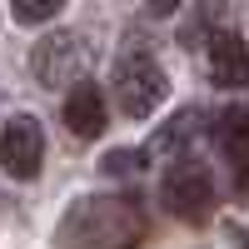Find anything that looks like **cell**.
Segmentation results:
<instances>
[{
    "label": "cell",
    "instance_id": "obj_1",
    "mask_svg": "<svg viewBox=\"0 0 249 249\" xmlns=\"http://www.w3.org/2000/svg\"><path fill=\"white\" fill-rule=\"evenodd\" d=\"M144 204L130 195H90L60 214L55 244L60 249H140L144 244Z\"/></svg>",
    "mask_w": 249,
    "mask_h": 249
},
{
    "label": "cell",
    "instance_id": "obj_2",
    "mask_svg": "<svg viewBox=\"0 0 249 249\" xmlns=\"http://www.w3.org/2000/svg\"><path fill=\"white\" fill-rule=\"evenodd\" d=\"M164 95H170V80H164L160 60L150 50H140V45L124 50L120 65H115V100H120V110L135 115V120H144Z\"/></svg>",
    "mask_w": 249,
    "mask_h": 249
},
{
    "label": "cell",
    "instance_id": "obj_3",
    "mask_svg": "<svg viewBox=\"0 0 249 249\" xmlns=\"http://www.w3.org/2000/svg\"><path fill=\"white\" fill-rule=\"evenodd\" d=\"M160 204L184 224H204L214 214V179L199 160H179L160 179Z\"/></svg>",
    "mask_w": 249,
    "mask_h": 249
},
{
    "label": "cell",
    "instance_id": "obj_4",
    "mask_svg": "<svg viewBox=\"0 0 249 249\" xmlns=\"http://www.w3.org/2000/svg\"><path fill=\"white\" fill-rule=\"evenodd\" d=\"M30 65H35V75L45 80V85H75V80L85 75V65H90V45L80 35H50V40L35 45Z\"/></svg>",
    "mask_w": 249,
    "mask_h": 249
},
{
    "label": "cell",
    "instance_id": "obj_5",
    "mask_svg": "<svg viewBox=\"0 0 249 249\" xmlns=\"http://www.w3.org/2000/svg\"><path fill=\"white\" fill-rule=\"evenodd\" d=\"M40 160H45V135H40V124L15 115L0 124V164H5V175L15 179H35L40 175Z\"/></svg>",
    "mask_w": 249,
    "mask_h": 249
},
{
    "label": "cell",
    "instance_id": "obj_6",
    "mask_svg": "<svg viewBox=\"0 0 249 249\" xmlns=\"http://www.w3.org/2000/svg\"><path fill=\"white\" fill-rule=\"evenodd\" d=\"M204 50H210V80L224 90H244L249 85V45L234 35V30H214L204 40Z\"/></svg>",
    "mask_w": 249,
    "mask_h": 249
},
{
    "label": "cell",
    "instance_id": "obj_7",
    "mask_svg": "<svg viewBox=\"0 0 249 249\" xmlns=\"http://www.w3.org/2000/svg\"><path fill=\"white\" fill-rule=\"evenodd\" d=\"M105 120H110L105 95L80 80V85L70 90V100H65V130H70L75 140H100V135H105Z\"/></svg>",
    "mask_w": 249,
    "mask_h": 249
},
{
    "label": "cell",
    "instance_id": "obj_8",
    "mask_svg": "<svg viewBox=\"0 0 249 249\" xmlns=\"http://www.w3.org/2000/svg\"><path fill=\"white\" fill-rule=\"evenodd\" d=\"M219 150L230 155L234 164V184H239V195H249V110H230V115H219Z\"/></svg>",
    "mask_w": 249,
    "mask_h": 249
},
{
    "label": "cell",
    "instance_id": "obj_9",
    "mask_svg": "<svg viewBox=\"0 0 249 249\" xmlns=\"http://www.w3.org/2000/svg\"><path fill=\"white\" fill-rule=\"evenodd\" d=\"M214 25H219V5H214V0H210V5H204V10H199V15L190 20V25L179 30V40H184V45L195 50V45H204V40L214 35Z\"/></svg>",
    "mask_w": 249,
    "mask_h": 249
},
{
    "label": "cell",
    "instance_id": "obj_10",
    "mask_svg": "<svg viewBox=\"0 0 249 249\" xmlns=\"http://www.w3.org/2000/svg\"><path fill=\"white\" fill-rule=\"evenodd\" d=\"M65 10V0H15V20L20 25H40V20H55Z\"/></svg>",
    "mask_w": 249,
    "mask_h": 249
},
{
    "label": "cell",
    "instance_id": "obj_11",
    "mask_svg": "<svg viewBox=\"0 0 249 249\" xmlns=\"http://www.w3.org/2000/svg\"><path fill=\"white\" fill-rule=\"evenodd\" d=\"M135 150H120V155H105V160H100V170H105V175H135Z\"/></svg>",
    "mask_w": 249,
    "mask_h": 249
},
{
    "label": "cell",
    "instance_id": "obj_12",
    "mask_svg": "<svg viewBox=\"0 0 249 249\" xmlns=\"http://www.w3.org/2000/svg\"><path fill=\"white\" fill-rule=\"evenodd\" d=\"M179 5H184V0H150L155 15H170V10H179Z\"/></svg>",
    "mask_w": 249,
    "mask_h": 249
}]
</instances>
